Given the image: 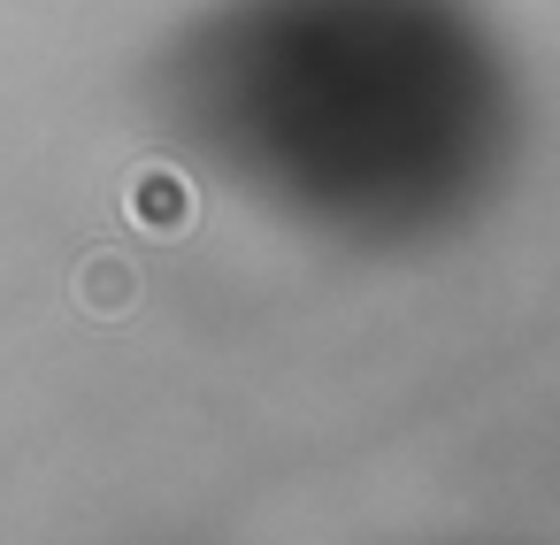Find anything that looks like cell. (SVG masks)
Masks as SVG:
<instances>
[{
  "label": "cell",
  "instance_id": "6da1fadb",
  "mask_svg": "<svg viewBox=\"0 0 560 545\" xmlns=\"http://www.w3.org/2000/svg\"><path fill=\"white\" fill-rule=\"evenodd\" d=\"M139 269L124 262V254H85L78 262V277H70V300L93 315V323H124L131 308H139Z\"/></svg>",
  "mask_w": 560,
  "mask_h": 545
},
{
  "label": "cell",
  "instance_id": "7a4b0ae2",
  "mask_svg": "<svg viewBox=\"0 0 560 545\" xmlns=\"http://www.w3.org/2000/svg\"><path fill=\"white\" fill-rule=\"evenodd\" d=\"M131 216H139L147 231H185V223H192V185H185L177 170L147 162V170L131 177Z\"/></svg>",
  "mask_w": 560,
  "mask_h": 545
}]
</instances>
